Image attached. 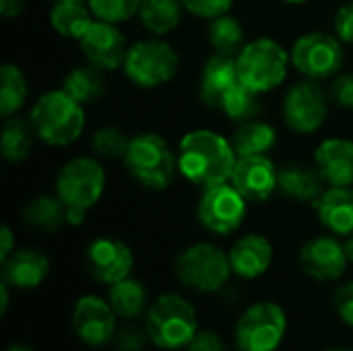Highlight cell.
I'll list each match as a JSON object with an SVG mask.
<instances>
[{
    "label": "cell",
    "mask_w": 353,
    "mask_h": 351,
    "mask_svg": "<svg viewBox=\"0 0 353 351\" xmlns=\"http://www.w3.org/2000/svg\"><path fill=\"white\" fill-rule=\"evenodd\" d=\"M236 161L238 153L234 145L209 128H199L184 134L178 147L180 174L201 188L230 182Z\"/></svg>",
    "instance_id": "1"
},
{
    "label": "cell",
    "mask_w": 353,
    "mask_h": 351,
    "mask_svg": "<svg viewBox=\"0 0 353 351\" xmlns=\"http://www.w3.org/2000/svg\"><path fill=\"white\" fill-rule=\"evenodd\" d=\"M29 122L46 145L66 147L83 134L85 110L64 89H56L43 93L35 101Z\"/></svg>",
    "instance_id": "2"
},
{
    "label": "cell",
    "mask_w": 353,
    "mask_h": 351,
    "mask_svg": "<svg viewBox=\"0 0 353 351\" xmlns=\"http://www.w3.org/2000/svg\"><path fill=\"white\" fill-rule=\"evenodd\" d=\"M124 166L130 176L151 190H165L178 170V155L157 132H141L130 139L124 155Z\"/></svg>",
    "instance_id": "3"
},
{
    "label": "cell",
    "mask_w": 353,
    "mask_h": 351,
    "mask_svg": "<svg viewBox=\"0 0 353 351\" xmlns=\"http://www.w3.org/2000/svg\"><path fill=\"white\" fill-rule=\"evenodd\" d=\"M149 339L161 350L188 348L199 333V321L192 304L178 294L159 296L147 312Z\"/></svg>",
    "instance_id": "4"
},
{
    "label": "cell",
    "mask_w": 353,
    "mask_h": 351,
    "mask_svg": "<svg viewBox=\"0 0 353 351\" xmlns=\"http://www.w3.org/2000/svg\"><path fill=\"white\" fill-rule=\"evenodd\" d=\"M292 64L290 52L271 37H259L248 41L236 56L240 81L256 93H267L277 89Z\"/></svg>",
    "instance_id": "5"
},
{
    "label": "cell",
    "mask_w": 353,
    "mask_h": 351,
    "mask_svg": "<svg viewBox=\"0 0 353 351\" xmlns=\"http://www.w3.org/2000/svg\"><path fill=\"white\" fill-rule=\"evenodd\" d=\"M174 269L178 279L186 288L203 294L219 292L221 288H225L230 275L234 273L230 254L209 242H199L182 250L176 259Z\"/></svg>",
    "instance_id": "6"
},
{
    "label": "cell",
    "mask_w": 353,
    "mask_h": 351,
    "mask_svg": "<svg viewBox=\"0 0 353 351\" xmlns=\"http://www.w3.org/2000/svg\"><path fill=\"white\" fill-rule=\"evenodd\" d=\"M180 66L176 50L163 39H143L128 48L124 60L126 77L143 89H155L170 83Z\"/></svg>",
    "instance_id": "7"
},
{
    "label": "cell",
    "mask_w": 353,
    "mask_h": 351,
    "mask_svg": "<svg viewBox=\"0 0 353 351\" xmlns=\"http://www.w3.org/2000/svg\"><path fill=\"white\" fill-rule=\"evenodd\" d=\"M105 190V170L95 157H74L62 166L56 178V194L66 209L89 211Z\"/></svg>",
    "instance_id": "8"
},
{
    "label": "cell",
    "mask_w": 353,
    "mask_h": 351,
    "mask_svg": "<svg viewBox=\"0 0 353 351\" xmlns=\"http://www.w3.org/2000/svg\"><path fill=\"white\" fill-rule=\"evenodd\" d=\"M288 329V317L275 302H256L238 319L236 348L238 351H275Z\"/></svg>",
    "instance_id": "9"
},
{
    "label": "cell",
    "mask_w": 353,
    "mask_h": 351,
    "mask_svg": "<svg viewBox=\"0 0 353 351\" xmlns=\"http://www.w3.org/2000/svg\"><path fill=\"white\" fill-rule=\"evenodd\" d=\"M290 56L298 72L314 81L337 74L345 62L343 41L325 31H310L298 37Z\"/></svg>",
    "instance_id": "10"
},
{
    "label": "cell",
    "mask_w": 353,
    "mask_h": 351,
    "mask_svg": "<svg viewBox=\"0 0 353 351\" xmlns=\"http://www.w3.org/2000/svg\"><path fill=\"white\" fill-rule=\"evenodd\" d=\"M199 219L209 232L228 236L244 223L246 199L230 182L203 188V197L199 201Z\"/></svg>",
    "instance_id": "11"
},
{
    "label": "cell",
    "mask_w": 353,
    "mask_h": 351,
    "mask_svg": "<svg viewBox=\"0 0 353 351\" xmlns=\"http://www.w3.org/2000/svg\"><path fill=\"white\" fill-rule=\"evenodd\" d=\"M329 114V99L314 79L300 81L290 87L283 99V118L294 132H316Z\"/></svg>",
    "instance_id": "12"
},
{
    "label": "cell",
    "mask_w": 353,
    "mask_h": 351,
    "mask_svg": "<svg viewBox=\"0 0 353 351\" xmlns=\"http://www.w3.org/2000/svg\"><path fill=\"white\" fill-rule=\"evenodd\" d=\"M79 43L87 62L101 68L103 72L124 66L128 46L116 23L101 21V19L93 21L89 29L83 33V37L79 39Z\"/></svg>",
    "instance_id": "13"
},
{
    "label": "cell",
    "mask_w": 353,
    "mask_h": 351,
    "mask_svg": "<svg viewBox=\"0 0 353 351\" xmlns=\"http://www.w3.org/2000/svg\"><path fill=\"white\" fill-rule=\"evenodd\" d=\"M72 325L83 343L99 348L116 333V312L110 302L97 296H83L74 304Z\"/></svg>",
    "instance_id": "14"
},
{
    "label": "cell",
    "mask_w": 353,
    "mask_h": 351,
    "mask_svg": "<svg viewBox=\"0 0 353 351\" xmlns=\"http://www.w3.org/2000/svg\"><path fill=\"white\" fill-rule=\"evenodd\" d=\"M132 265V250L116 238H97L87 248V269L101 283L114 285L130 277Z\"/></svg>",
    "instance_id": "15"
},
{
    "label": "cell",
    "mask_w": 353,
    "mask_h": 351,
    "mask_svg": "<svg viewBox=\"0 0 353 351\" xmlns=\"http://www.w3.org/2000/svg\"><path fill=\"white\" fill-rule=\"evenodd\" d=\"M232 184L246 201L263 203L279 188V170L267 155L238 157Z\"/></svg>",
    "instance_id": "16"
},
{
    "label": "cell",
    "mask_w": 353,
    "mask_h": 351,
    "mask_svg": "<svg viewBox=\"0 0 353 351\" xmlns=\"http://www.w3.org/2000/svg\"><path fill=\"white\" fill-rule=\"evenodd\" d=\"M302 269L316 281H337L347 269L345 246L331 236H319L304 244L300 252Z\"/></svg>",
    "instance_id": "17"
},
{
    "label": "cell",
    "mask_w": 353,
    "mask_h": 351,
    "mask_svg": "<svg viewBox=\"0 0 353 351\" xmlns=\"http://www.w3.org/2000/svg\"><path fill=\"white\" fill-rule=\"evenodd\" d=\"M230 254L232 269L242 279H256L265 275L273 261V246L261 234H246L234 242Z\"/></svg>",
    "instance_id": "18"
},
{
    "label": "cell",
    "mask_w": 353,
    "mask_h": 351,
    "mask_svg": "<svg viewBox=\"0 0 353 351\" xmlns=\"http://www.w3.org/2000/svg\"><path fill=\"white\" fill-rule=\"evenodd\" d=\"M316 170L331 186H353V141L327 139L314 153Z\"/></svg>",
    "instance_id": "19"
},
{
    "label": "cell",
    "mask_w": 353,
    "mask_h": 351,
    "mask_svg": "<svg viewBox=\"0 0 353 351\" xmlns=\"http://www.w3.org/2000/svg\"><path fill=\"white\" fill-rule=\"evenodd\" d=\"M50 273V259L37 248L14 250L2 263V281L19 290L37 288Z\"/></svg>",
    "instance_id": "20"
},
{
    "label": "cell",
    "mask_w": 353,
    "mask_h": 351,
    "mask_svg": "<svg viewBox=\"0 0 353 351\" xmlns=\"http://www.w3.org/2000/svg\"><path fill=\"white\" fill-rule=\"evenodd\" d=\"M321 223L335 236H353V186H331L314 203Z\"/></svg>",
    "instance_id": "21"
},
{
    "label": "cell",
    "mask_w": 353,
    "mask_h": 351,
    "mask_svg": "<svg viewBox=\"0 0 353 351\" xmlns=\"http://www.w3.org/2000/svg\"><path fill=\"white\" fill-rule=\"evenodd\" d=\"M279 190L298 203H316L325 192V178L304 163H285L279 170Z\"/></svg>",
    "instance_id": "22"
},
{
    "label": "cell",
    "mask_w": 353,
    "mask_h": 351,
    "mask_svg": "<svg viewBox=\"0 0 353 351\" xmlns=\"http://www.w3.org/2000/svg\"><path fill=\"white\" fill-rule=\"evenodd\" d=\"M240 81L238 77V66H236V58L232 56H223V54H213L205 68H203V77H201V97L207 106L217 108L219 99L223 97V93L234 87Z\"/></svg>",
    "instance_id": "23"
},
{
    "label": "cell",
    "mask_w": 353,
    "mask_h": 351,
    "mask_svg": "<svg viewBox=\"0 0 353 351\" xmlns=\"http://www.w3.org/2000/svg\"><path fill=\"white\" fill-rule=\"evenodd\" d=\"M93 10L89 6V0H54L50 10V23L52 27L72 39H81L83 33L89 29V25L95 21Z\"/></svg>",
    "instance_id": "24"
},
{
    "label": "cell",
    "mask_w": 353,
    "mask_h": 351,
    "mask_svg": "<svg viewBox=\"0 0 353 351\" xmlns=\"http://www.w3.org/2000/svg\"><path fill=\"white\" fill-rule=\"evenodd\" d=\"M62 89L81 106H89L95 103L97 99L103 97L105 93V77L103 70L87 64V66H77L72 68L62 83Z\"/></svg>",
    "instance_id": "25"
},
{
    "label": "cell",
    "mask_w": 353,
    "mask_h": 351,
    "mask_svg": "<svg viewBox=\"0 0 353 351\" xmlns=\"http://www.w3.org/2000/svg\"><path fill=\"white\" fill-rule=\"evenodd\" d=\"M232 145L238 153V157H250V155H267L277 145V132L271 124L261 120H248L242 122L236 130Z\"/></svg>",
    "instance_id": "26"
},
{
    "label": "cell",
    "mask_w": 353,
    "mask_h": 351,
    "mask_svg": "<svg viewBox=\"0 0 353 351\" xmlns=\"http://www.w3.org/2000/svg\"><path fill=\"white\" fill-rule=\"evenodd\" d=\"M23 219L29 228L39 232H56L66 223V205L60 201V197L41 194L35 197L25 209Z\"/></svg>",
    "instance_id": "27"
},
{
    "label": "cell",
    "mask_w": 353,
    "mask_h": 351,
    "mask_svg": "<svg viewBox=\"0 0 353 351\" xmlns=\"http://www.w3.org/2000/svg\"><path fill=\"white\" fill-rule=\"evenodd\" d=\"M182 8V0H143L139 17L145 29L155 35H165L180 25Z\"/></svg>",
    "instance_id": "28"
},
{
    "label": "cell",
    "mask_w": 353,
    "mask_h": 351,
    "mask_svg": "<svg viewBox=\"0 0 353 351\" xmlns=\"http://www.w3.org/2000/svg\"><path fill=\"white\" fill-rule=\"evenodd\" d=\"M29 124L12 116L4 118L2 132H0V151L6 161L17 163L29 157L33 149V134H35V130L29 128Z\"/></svg>",
    "instance_id": "29"
},
{
    "label": "cell",
    "mask_w": 353,
    "mask_h": 351,
    "mask_svg": "<svg viewBox=\"0 0 353 351\" xmlns=\"http://www.w3.org/2000/svg\"><path fill=\"white\" fill-rule=\"evenodd\" d=\"M108 302L112 304L114 312L122 319H134L145 312L147 308V290L137 279H122L110 285Z\"/></svg>",
    "instance_id": "30"
},
{
    "label": "cell",
    "mask_w": 353,
    "mask_h": 351,
    "mask_svg": "<svg viewBox=\"0 0 353 351\" xmlns=\"http://www.w3.org/2000/svg\"><path fill=\"white\" fill-rule=\"evenodd\" d=\"M209 41L215 50V54H223V56H232L236 58L244 43V29L240 25V21L236 17H232L230 12L211 19L209 25Z\"/></svg>",
    "instance_id": "31"
},
{
    "label": "cell",
    "mask_w": 353,
    "mask_h": 351,
    "mask_svg": "<svg viewBox=\"0 0 353 351\" xmlns=\"http://www.w3.org/2000/svg\"><path fill=\"white\" fill-rule=\"evenodd\" d=\"M27 79L17 64H4L0 70V116L10 118L27 101Z\"/></svg>",
    "instance_id": "32"
},
{
    "label": "cell",
    "mask_w": 353,
    "mask_h": 351,
    "mask_svg": "<svg viewBox=\"0 0 353 351\" xmlns=\"http://www.w3.org/2000/svg\"><path fill=\"white\" fill-rule=\"evenodd\" d=\"M259 95L261 93L252 91L242 81H238L234 87H230L223 93V97L217 103V110H221L234 122H248L261 112Z\"/></svg>",
    "instance_id": "33"
},
{
    "label": "cell",
    "mask_w": 353,
    "mask_h": 351,
    "mask_svg": "<svg viewBox=\"0 0 353 351\" xmlns=\"http://www.w3.org/2000/svg\"><path fill=\"white\" fill-rule=\"evenodd\" d=\"M128 145H130V139H126V134L116 126H103L95 130L91 139L93 151L99 157H108V159H124Z\"/></svg>",
    "instance_id": "34"
},
{
    "label": "cell",
    "mask_w": 353,
    "mask_h": 351,
    "mask_svg": "<svg viewBox=\"0 0 353 351\" xmlns=\"http://www.w3.org/2000/svg\"><path fill=\"white\" fill-rule=\"evenodd\" d=\"M141 4L143 0H89L95 19L110 21L116 25L132 19V14H139Z\"/></svg>",
    "instance_id": "35"
},
{
    "label": "cell",
    "mask_w": 353,
    "mask_h": 351,
    "mask_svg": "<svg viewBox=\"0 0 353 351\" xmlns=\"http://www.w3.org/2000/svg\"><path fill=\"white\" fill-rule=\"evenodd\" d=\"M184 8L203 19H215L230 12L234 0H182Z\"/></svg>",
    "instance_id": "36"
},
{
    "label": "cell",
    "mask_w": 353,
    "mask_h": 351,
    "mask_svg": "<svg viewBox=\"0 0 353 351\" xmlns=\"http://www.w3.org/2000/svg\"><path fill=\"white\" fill-rule=\"evenodd\" d=\"M331 97L341 108H353V72L341 74L333 81Z\"/></svg>",
    "instance_id": "37"
},
{
    "label": "cell",
    "mask_w": 353,
    "mask_h": 351,
    "mask_svg": "<svg viewBox=\"0 0 353 351\" xmlns=\"http://www.w3.org/2000/svg\"><path fill=\"white\" fill-rule=\"evenodd\" d=\"M335 33L343 43L353 46V0L345 2L335 14Z\"/></svg>",
    "instance_id": "38"
},
{
    "label": "cell",
    "mask_w": 353,
    "mask_h": 351,
    "mask_svg": "<svg viewBox=\"0 0 353 351\" xmlns=\"http://www.w3.org/2000/svg\"><path fill=\"white\" fill-rule=\"evenodd\" d=\"M335 308L337 314L341 317V321L345 325L353 327V281L343 283L337 292H335Z\"/></svg>",
    "instance_id": "39"
},
{
    "label": "cell",
    "mask_w": 353,
    "mask_h": 351,
    "mask_svg": "<svg viewBox=\"0 0 353 351\" xmlns=\"http://www.w3.org/2000/svg\"><path fill=\"white\" fill-rule=\"evenodd\" d=\"M188 351H228L219 335L211 331H199L188 343Z\"/></svg>",
    "instance_id": "40"
},
{
    "label": "cell",
    "mask_w": 353,
    "mask_h": 351,
    "mask_svg": "<svg viewBox=\"0 0 353 351\" xmlns=\"http://www.w3.org/2000/svg\"><path fill=\"white\" fill-rule=\"evenodd\" d=\"M116 345H118V350L122 351H141L143 350V345H145V339H143V335L139 333V329L126 327V329L118 331V335H116Z\"/></svg>",
    "instance_id": "41"
},
{
    "label": "cell",
    "mask_w": 353,
    "mask_h": 351,
    "mask_svg": "<svg viewBox=\"0 0 353 351\" xmlns=\"http://www.w3.org/2000/svg\"><path fill=\"white\" fill-rule=\"evenodd\" d=\"M14 252V236L8 225L0 230V261L4 263L10 254Z\"/></svg>",
    "instance_id": "42"
},
{
    "label": "cell",
    "mask_w": 353,
    "mask_h": 351,
    "mask_svg": "<svg viewBox=\"0 0 353 351\" xmlns=\"http://www.w3.org/2000/svg\"><path fill=\"white\" fill-rule=\"evenodd\" d=\"M25 4H27V0H0V14L4 19H12V17L21 14Z\"/></svg>",
    "instance_id": "43"
},
{
    "label": "cell",
    "mask_w": 353,
    "mask_h": 351,
    "mask_svg": "<svg viewBox=\"0 0 353 351\" xmlns=\"http://www.w3.org/2000/svg\"><path fill=\"white\" fill-rule=\"evenodd\" d=\"M0 298H2V304H0V314H4L8 310V283L2 281L0 283Z\"/></svg>",
    "instance_id": "44"
},
{
    "label": "cell",
    "mask_w": 353,
    "mask_h": 351,
    "mask_svg": "<svg viewBox=\"0 0 353 351\" xmlns=\"http://www.w3.org/2000/svg\"><path fill=\"white\" fill-rule=\"evenodd\" d=\"M343 246H345V254H347L350 263H353V236H350V238H345Z\"/></svg>",
    "instance_id": "45"
},
{
    "label": "cell",
    "mask_w": 353,
    "mask_h": 351,
    "mask_svg": "<svg viewBox=\"0 0 353 351\" xmlns=\"http://www.w3.org/2000/svg\"><path fill=\"white\" fill-rule=\"evenodd\" d=\"M6 351H33L31 348H27V345H21V343H14V345H10Z\"/></svg>",
    "instance_id": "46"
},
{
    "label": "cell",
    "mask_w": 353,
    "mask_h": 351,
    "mask_svg": "<svg viewBox=\"0 0 353 351\" xmlns=\"http://www.w3.org/2000/svg\"><path fill=\"white\" fill-rule=\"evenodd\" d=\"M283 2H288V4H304L308 0H283Z\"/></svg>",
    "instance_id": "47"
},
{
    "label": "cell",
    "mask_w": 353,
    "mask_h": 351,
    "mask_svg": "<svg viewBox=\"0 0 353 351\" xmlns=\"http://www.w3.org/2000/svg\"><path fill=\"white\" fill-rule=\"evenodd\" d=\"M327 351H352V350H343V348H333V350H327Z\"/></svg>",
    "instance_id": "48"
}]
</instances>
